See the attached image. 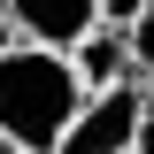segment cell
Instances as JSON below:
<instances>
[{
    "mask_svg": "<svg viewBox=\"0 0 154 154\" xmlns=\"http://www.w3.org/2000/svg\"><path fill=\"white\" fill-rule=\"evenodd\" d=\"M85 100L93 93H85V77L62 46H31V38L0 46V139H16L31 154H54Z\"/></svg>",
    "mask_w": 154,
    "mask_h": 154,
    "instance_id": "obj_1",
    "label": "cell"
},
{
    "mask_svg": "<svg viewBox=\"0 0 154 154\" xmlns=\"http://www.w3.org/2000/svg\"><path fill=\"white\" fill-rule=\"evenodd\" d=\"M146 108H154V100L139 93V85H108V93H93L85 108H77V123L62 131L54 154H139Z\"/></svg>",
    "mask_w": 154,
    "mask_h": 154,
    "instance_id": "obj_2",
    "label": "cell"
},
{
    "mask_svg": "<svg viewBox=\"0 0 154 154\" xmlns=\"http://www.w3.org/2000/svg\"><path fill=\"white\" fill-rule=\"evenodd\" d=\"M8 8H16V31L31 46H62V54L100 23V0H8Z\"/></svg>",
    "mask_w": 154,
    "mask_h": 154,
    "instance_id": "obj_3",
    "label": "cell"
},
{
    "mask_svg": "<svg viewBox=\"0 0 154 154\" xmlns=\"http://www.w3.org/2000/svg\"><path fill=\"white\" fill-rule=\"evenodd\" d=\"M77 77H85V93H108V85H139L131 77V31H116V23H93V31L69 46Z\"/></svg>",
    "mask_w": 154,
    "mask_h": 154,
    "instance_id": "obj_4",
    "label": "cell"
},
{
    "mask_svg": "<svg viewBox=\"0 0 154 154\" xmlns=\"http://www.w3.org/2000/svg\"><path fill=\"white\" fill-rule=\"evenodd\" d=\"M131 77H139V93L154 100V8L131 23Z\"/></svg>",
    "mask_w": 154,
    "mask_h": 154,
    "instance_id": "obj_5",
    "label": "cell"
},
{
    "mask_svg": "<svg viewBox=\"0 0 154 154\" xmlns=\"http://www.w3.org/2000/svg\"><path fill=\"white\" fill-rule=\"evenodd\" d=\"M154 0H100V23H116V31H131L139 16H146Z\"/></svg>",
    "mask_w": 154,
    "mask_h": 154,
    "instance_id": "obj_6",
    "label": "cell"
},
{
    "mask_svg": "<svg viewBox=\"0 0 154 154\" xmlns=\"http://www.w3.org/2000/svg\"><path fill=\"white\" fill-rule=\"evenodd\" d=\"M16 38H23V31H16V8L0 0V46H16Z\"/></svg>",
    "mask_w": 154,
    "mask_h": 154,
    "instance_id": "obj_7",
    "label": "cell"
},
{
    "mask_svg": "<svg viewBox=\"0 0 154 154\" xmlns=\"http://www.w3.org/2000/svg\"><path fill=\"white\" fill-rule=\"evenodd\" d=\"M139 154H154V108H146V131H139Z\"/></svg>",
    "mask_w": 154,
    "mask_h": 154,
    "instance_id": "obj_8",
    "label": "cell"
},
{
    "mask_svg": "<svg viewBox=\"0 0 154 154\" xmlns=\"http://www.w3.org/2000/svg\"><path fill=\"white\" fill-rule=\"evenodd\" d=\"M0 154H31V146H16V139H0Z\"/></svg>",
    "mask_w": 154,
    "mask_h": 154,
    "instance_id": "obj_9",
    "label": "cell"
}]
</instances>
